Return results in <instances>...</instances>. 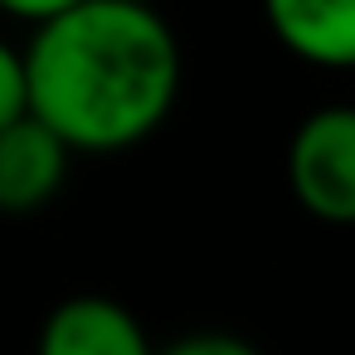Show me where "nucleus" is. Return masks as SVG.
I'll list each match as a JSON object with an SVG mask.
<instances>
[{
  "mask_svg": "<svg viewBox=\"0 0 355 355\" xmlns=\"http://www.w3.org/2000/svg\"><path fill=\"white\" fill-rule=\"evenodd\" d=\"M20 54L30 117L49 127L69 156L141 146L180 93V44L166 15L146 6L83 0L35 25Z\"/></svg>",
  "mask_w": 355,
  "mask_h": 355,
  "instance_id": "f257e3e1",
  "label": "nucleus"
},
{
  "mask_svg": "<svg viewBox=\"0 0 355 355\" xmlns=\"http://www.w3.org/2000/svg\"><path fill=\"white\" fill-rule=\"evenodd\" d=\"M287 180L297 205L321 224L355 219V112L316 107L287 146Z\"/></svg>",
  "mask_w": 355,
  "mask_h": 355,
  "instance_id": "f03ea898",
  "label": "nucleus"
},
{
  "mask_svg": "<svg viewBox=\"0 0 355 355\" xmlns=\"http://www.w3.org/2000/svg\"><path fill=\"white\" fill-rule=\"evenodd\" d=\"M35 355H156V345L132 306L103 292H78L44 316Z\"/></svg>",
  "mask_w": 355,
  "mask_h": 355,
  "instance_id": "7ed1b4c3",
  "label": "nucleus"
},
{
  "mask_svg": "<svg viewBox=\"0 0 355 355\" xmlns=\"http://www.w3.org/2000/svg\"><path fill=\"white\" fill-rule=\"evenodd\" d=\"M69 180V146L30 112L0 127V214H35Z\"/></svg>",
  "mask_w": 355,
  "mask_h": 355,
  "instance_id": "20e7f679",
  "label": "nucleus"
},
{
  "mask_svg": "<svg viewBox=\"0 0 355 355\" xmlns=\"http://www.w3.org/2000/svg\"><path fill=\"white\" fill-rule=\"evenodd\" d=\"M272 40L311 69L355 64V0H263Z\"/></svg>",
  "mask_w": 355,
  "mask_h": 355,
  "instance_id": "39448f33",
  "label": "nucleus"
},
{
  "mask_svg": "<svg viewBox=\"0 0 355 355\" xmlns=\"http://www.w3.org/2000/svg\"><path fill=\"white\" fill-rule=\"evenodd\" d=\"M30 112V93H25V54L0 40V127H10Z\"/></svg>",
  "mask_w": 355,
  "mask_h": 355,
  "instance_id": "423d86ee",
  "label": "nucleus"
},
{
  "mask_svg": "<svg viewBox=\"0 0 355 355\" xmlns=\"http://www.w3.org/2000/svg\"><path fill=\"white\" fill-rule=\"evenodd\" d=\"M156 355H263V350L248 345L243 336H229V331H195V336L171 340V345L156 350Z\"/></svg>",
  "mask_w": 355,
  "mask_h": 355,
  "instance_id": "0eeeda50",
  "label": "nucleus"
},
{
  "mask_svg": "<svg viewBox=\"0 0 355 355\" xmlns=\"http://www.w3.org/2000/svg\"><path fill=\"white\" fill-rule=\"evenodd\" d=\"M73 6H83V0H0V15L25 20V25H44V20H54Z\"/></svg>",
  "mask_w": 355,
  "mask_h": 355,
  "instance_id": "6e6552de",
  "label": "nucleus"
},
{
  "mask_svg": "<svg viewBox=\"0 0 355 355\" xmlns=\"http://www.w3.org/2000/svg\"><path fill=\"white\" fill-rule=\"evenodd\" d=\"M122 6H146V10H156V6H161V0H122Z\"/></svg>",
  "mask_w": 355,
  "mask_h": 355,
  "instance_id": "1a4fd4ad",
  "label": "nucleus"
}]
</instances>
